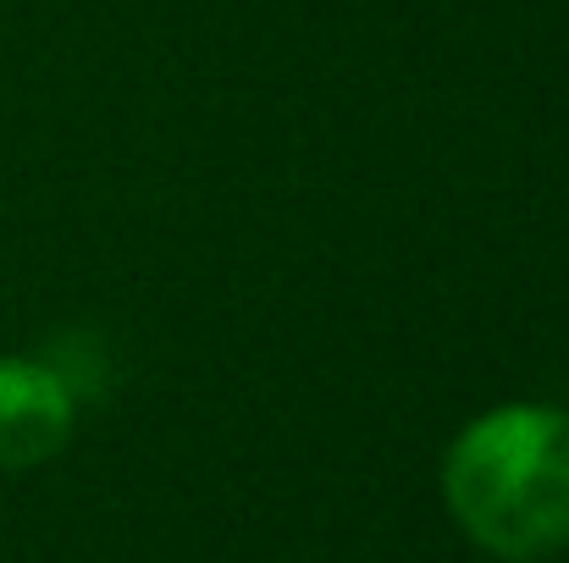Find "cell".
<instances>
[{
  "label": "cell",
  "instance_id": "1",
  "mask_svg": "<svg viewBox=\"0 0 569 563\" xmlns=\"http://www.w3.org/2000/svg\"><path fill=\"white\" fill-rule=\"evenodd\" d=\"M459 531L503 563H542L569 547V414L509 403L459 431L442 464Z\"/></svg>",
  "mask_w": 569,
  "mask_h": 563
},
{
  "label": "cell",
  "instance_id": "2",
  "mask_svg": "<svg viewBox=\"0 0 569 563\" xmlns=\"http://www.w3.org/2000/svg\"><path fill=\"white\" fill-rule=\"evenodd\" d=\"M72 436V386L39 360H0V475L33 470Z\"/></svg>",
  "mask_w": 569,
  "mask_h": 563
}]
</instances>
